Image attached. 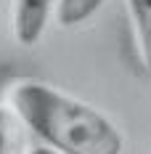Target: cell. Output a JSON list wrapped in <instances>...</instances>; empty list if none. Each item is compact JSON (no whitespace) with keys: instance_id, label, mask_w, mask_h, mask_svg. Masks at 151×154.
<instances>
[{"instance_id":"cell-1","label":"cell","mask_w":151,"mask_h":154,"mask_svg":"<svg viewBox=\"0 0 151 154\" xmlns=\"http://www.w3.org/2000/svg\"><path fill=\"white\" fill-rule=\"evenodd\" d=\"M14 114L45 146L61 154H122V133L98 109L37 80H21L11 91Z\"/></svg>"},{"instance_id":"cell-2","label":"cell","mask_w":151,"mask_h":154,"mask_svg":"<svg viewBox=\"0 0 151 154\" xmlns=\"http://www.w3.org/2000/svg\"><path fill=\"white\" fill-rule=\"evenodd\" d=\"M53 14V0H14V37L19 45L32 48L40 43Z\"/></svg>"},{"instance_id":"cell-3","label":"cell","mask_w":151,"mask_h":154,"mask_svg":"<svg viewBox=\"0 0 151 154\" xmlns=\"http://www.w3.org/2000/svg\"><path fill=\"white\" fill-rule=\"evenodd\" d=\"M106 0H59L56 3V21L61 27H77L82 21H88Z\"/></svg>"},{"instance_id":"cell-4","label":"cell","mask_w":151,"mask_h":154,"mask_svg":"<svg viewBox=\"0 0 151 154\" xmlns=\"http://www.w3.org/2000/svg\"><path fill=\"white\" fill-rule=\"evenodd\" d=\"M127 3H130V14H133V24H135L143 61L151 72V0H127Z\"/></svg>"},{"instance_id":"cell-5","label":"cell","mask_w":151,"mask_h":154,"mask_svg":"<svg viewBox=\"0 0 151 154\" xmlns=\"http://www.w3.org/2000/svg\"><path fill=\"white\" fill-rule=\"evenodd\" d=\"M0 154H24L16 114L5 106H0Z\"/></svg>"},{"instance_id":"cell-6","label":"cell","mask_w":151,"mask_h":154,"mask_svg":"<svg viewBox=\"0 0 151 154\" xmlns=\"http://www.w3.org/2000/svg\"><path fill=\"white\" fill-rule=\"evenodd\" d=\"M27 154H61V152H56V149H50V146H35V149H29Z\"/></svg>"}]
</instances>
